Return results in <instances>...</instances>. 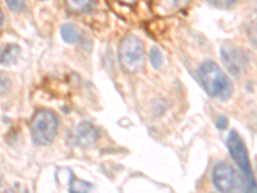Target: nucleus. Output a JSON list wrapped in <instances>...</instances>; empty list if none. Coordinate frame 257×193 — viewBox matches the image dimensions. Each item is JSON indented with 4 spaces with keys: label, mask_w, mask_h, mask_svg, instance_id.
I'll list each match as a JSON object with an SVG mask.
<instances>
[{
    "label": "nucleus",
    "mask_w": 257,
    "mask_h": 193,
    "mask_svg": "<svg viewBox=\"0 0 257 193\" xmlns=\"http://www.w3.org/2000/svg\"><path fill=\"white\" fill-rule=\"evenodd\" d=\"M213 185L220 192L245 190V179L228 162H219L212 170Z\"/></svg>",
    "instance_id": "39448f33"
},
{
    "label": "nucleus",
    "mask_w": 257,
    "mask_h": 193,
    "mask_svg": "<svg viewBox=\"0 0 257 193\" xmlns=\"http://www.w3.org/2000/svg\"><path fill=\"white\" fill-rule=\"evenodd\" d=\"M149 62L155 68H161L162 66V54L157 48H152L149 52Z\"/></svg>",
    "instance_id": "f8f14e48"
},
{
    "label": "nucleus",
    "mask_w": 257,
    "mask_h": 193,
    "mask_svg": "<svg viewBox=\"0 0 257 193\" xmlns=\"http://www.w3.org/2000/svg\"><path fill=\"white\" fill-rule=\"evenodd\" d=\"M96 139H98V132L89 123H82L75 126L73 129H71L66 137V141L70 146L82 147V148H88V147L95 144Z\"/></svg>",
    "instance_id": "0eeeda50"
},
{
    "label": "nucleus",
    "mask_w": 257,
    "mask_h": 193,
    "mask_svg": "<svg viewBox=\"0 0 257 193\" xmlns=\"http://www.w3.org/2000/svg\"><path fill=\"white\" fill-rule=\"evenodd\" d=\"M21 56V49L17 44H7L0 49V63L2 64H13L17 62L18 57Z\"/></svg>",
    "instance_id": "1a4fd4ad"
},
{
    "label": "nucleus",
    "mask_w": 257,
    "mask_h": 193,
    "mask_svg": "<svg viewBox=\"0 0 257 193\" xmlns=\"http://www.w3.org/2000/svg\"><path fill=\"white\" fill-rule=\"evenodd\" d=\"M226 146H228L231 158L235 161V164L238 165L243 176H244L245 192H257V184L256 181H254L253 173H252L248 152H247V148H245V144L243 142L242 137L235 130H231L230 134H229Z\"/></svg>",
    "instance_id": "7ed1b4c3"
},
{
    "label": "nucleus",
    "mask_w": 257,
    "mask_h": 193,
    "mask_svg": "<svg viewBox=\"0 0 257 193\" xmlns=\"http://www.w3.org/2000/svg\"><path fill=\"white\" fill-rule=\"evenodd\" d=\"M91 189V185L89 183H85L84 180H73L70 185L71 192H88Z\"/></svg>",
    "instance_id": "ddd939ff"
},
{
    "label": "nucleus",
    "mask_w": 257,
    "mask_h": 193,
    "mask_svg": "<svg viewBox=\"0 0 257 193\" xmlns=\"http://www.w3.org/2000/svg\"><path fill=\"white\" fill-rule=\"evenodd\" d=\"M6 3L8 4L9 9L13 12H22L26 8V2L25 0H6Z\"/></svg>",
    "instance_id": "4468645a"
},
{
    "label": "nucleus",
    "mask_w": 257,
    "mask_h": 193,
    "mask_svg": "<svg viewBox=\"0 0 257 193\" xmlns=\"http://www.w3.org/2000/svg\"><path fill=\"white\" fill-rule=\"evenodd\" d=\"M247 36H248L249 43L257 49V21L248 26V29H247Z\"/></svg>",
    "instance_id": "2eb2a0df"
},
{
    "label": "nucleus",
    "mask_w": 257,
    "mask_h": 193,
    "mask_svg": "<svg viewBox=\"0 0 257 193\" xmlns=\"http://www.w3.org/2000/svg\"><path fill=\"white\" fill-rule=\"evenodd\" d=\"M198 80L203 90L212 98L225 101L231 95L230 80L215 62L206 61L199 66Z\"/></svg>",
    "instance_id": "f257e3e1"
},
{
    "label": "nucleus",
    "mask_w": 257,
    "mask_h": 193,
    "mask_svg": "<svg viewBox=\"0 0 257 193\" xmlns=\"http://www.w3.org/2000/svg\"><path fill=\"white\" fill-rule=\"evenodd\" d=\"M12 86V82H11V79L7 76L6 73L0 71V94H4L11 89Z\"/></svg>",
    "instance_id": "dca6fc26"
},
{
    "label": "nucleus",
    "mask_w": 257,
    "mask_h": 193,
    "mask_svg": "<svg viewBox=\"0 0 257 193\" xmlns=\"http://www.w3.org/2000/svg\"><path fill=\"white\" fill-rule=\"evenodd\" d=\"M61 36L68 44H77L82 39L81 32L73 24H64L61 27Z\"/></svg>",
    "instance_id": "9d476101"
},
{
    "label": "nucleus",
    "mask_w": 257,
    "mask_h": 193,
    "mask_svg": "<svg viewBox=\"0 0 257 193\" xmlns=\"http://www.w3.org/2000/svg\"><path fill=\"white\" fill-rule=\"evenodd\" d=\"M222 62L231 75H242L248 66V56L238 47H222L220 50Z\"/></svg>",
    "instance_id": "423d86ee"
},
{
    "label": "nucleus",
    "mask_w": 257,
    "mask_h": 193,
    "mask_svg": "<svg viewBox=\"0 0 257 193\" xmlns=\"http://www.w3.org/2000/svg\"><path fill=\"white\" fill-rule=\"evenodd\" d=\"M146 48L135 35H126L118 48V61L125 72L135 73L143 68Z\"/></svg>",
    "instance_id": "20e7f679"
},
{
    "label": "nucleus",
    "mask_w": 257,
    "mask_h": 193,
    "mask_svg": "<svg viewBox=\"0 0 257 193\" xmlns=\"http://www.w3.org/2000/svg\"><path fill=\"white\" fill-rule=\"evenodd\" d=\"M94 0H66L68 11L72 13H88L94 8Z\"/></svg>",
    "instance_id": "9b49d317"
},
{
    "label": "nucleus",
    "mask_w": 257,
    "mask_h": 193,
    "mask_svg": "<svg viewBox=\"0 0 257 193\" xmlns=\"http://www.w3.org/2000/svg\"><path fill=\"white\" fill-rule=\"evenodd\" d=\"M3 24H4V15L2 8H0V32H2V29H3Z\"/></svg>",
    "instance_id": "6ab92c4d"
},
{
    "label": "nucleus",
    "mask_w": 257,
    "mask_h": 193,
    "mask_svg": "<svg viewBox=\"0 0 257 193\" xmlns=\"http://www.w3.org/2000/svg\"><path fill=\"white\" fill-rule=\"evenodd\" d=\"M190 0H160V4H158L156 8L158 9V13L161 15H171V13H175L180 9L185 8V7L189 4Z\"/></svg>",
    "instance_id": "6e6552de"
},
{
    "label": "nucleus",
    "mask_w": 257,
    "mask_h": 193,
    "mask_svg": "<svg viewBox=\"0 0 257 193\" xmlns=\"http://www.w3.org/2000/svg\"><path fill=\"white\" fill-rule=\"evenodd\" d=\"M58 116L50 110H39L34 114L30 124L31 137L38 146H48L56 139L58 132Z\"/></svg>",
    "instance_id": "f03ea898"
},
{
    "label": "nucleus",
    "mask_w": 257,
    "mask_h": 193,
    "mask_svg": "<svg viewBox=\"0 0 257 193\" xmlns=\"http://www.w3.org/2000/svg\"><path fill=\"white\" fill-rule=\"evenodd\" d=\"M207 2L212 6L219 7V8H228V7H231L233 4L237 3L238 0H207Z\"/></svg>",
    "instance_id": "f3484780"
},
{
    "label": "nucleus",
    "mask_w": 257,
    "mask_h": 193,
    "mask_svg": "<svg viewBox=\"0 0 257 193\" xmlns=\"http://www.w3.org/2000/svg\"><path fill=\"white\" fill-rule=\"evenodd\" d=\"M121 3H125V4H134L137 3V0H118Z\"/></svg>",
    "instance_id": "aec40b11"
},
{
    "label": "nucleus",
    "mask_w": 257,
    "mask_h": 193,
    "mask_svg": "<svg viewBox=\"0 0 257 193\" xmlns=\"http://www.w3.org/2000/svg\"><path fill=\"white\" fill-rule=\"evenodd\" d=\"M226 126H228V120H226L225 117H220L219 121H217V128L221 129V130H224Z\"/></svg>",
    "instance_id": "a211bd4d"
}]
</instances>
